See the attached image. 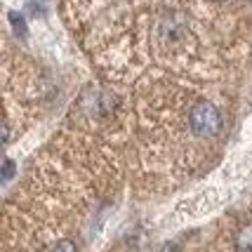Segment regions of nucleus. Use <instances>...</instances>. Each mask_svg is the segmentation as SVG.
Returning a JSON list of instances; mask_svg holds the SVG:
<instances>
[{
    "label": "nucleus",
    "mask_w": 252,
    "mask_h": 252,
    "mask_svg": "<svg viewBox=\"0 0 252 252\" xmlns=\"http://www.w3.org/2000/svg\"><path fill=\"white\" fill-rule=\"evenodd\" d=\"M10 22H12V26L17 29L19 35L26 33V24H24V19H22V14H19V12H10Z\"/></svg>",
    "instance_id": "obj_4"
},
{
    "label": "nucleus",
    "mask_w": 252,
    "mask_h": 252,
    "mask_svg": "<svg viewBox=\"0 0 252 252\" xmlns=\"http://www.w3.org/2000/svg\"><path fill=\"white\" fill-rule=\"evenodd\" d=\"M160 252H175V245H170V243H167V245L160 248Z\"/></svg>",
    "instance_id": "obj_7"
},
{
    "label": "nucleus",
    "mask_w": 252,
    "mask_h": 252,
    "mask_svg": "<svg viewBox=\"0 0 252 252\" xmlns=\"http://www.w3.org/2000/svg\"><path fill=\"white\" fill-rule=\"evenodd\" d=\"M7 139H10V127L5 123H0V149L7 144Z\"/></svg>",
    "instance_id": "obj_6"
},
{
    "label": "nucleus",
    "mask_w": 252,
    "mask_h": 252,
    "mask_svg": "<svg viewBox=\"0 0 252 252\" xmlns=\"http://www.w3.org/2000/svg\"><path fill=\"white\" fill-rule=\"evenodd\" d=\"M215 2H226V0H215Z\"/></svg>",
    "instance_id": "obj_8"
},
{
    "label": "nucleus",
    "mask_w": 252,
    "mask_h": 252,
    "mask_svg": "<svg viewBox=\"0 0 252 252\" xmlns=\"http://www.w3.org/2000/svg\"><path fill=\"white\" fill-rule=\"evenodd\" d=\"M221 125L224 121H221L220 109L208 99L196 101L193 109L189 111V130L196 137H217L221 132Z\"/></svg>",
    "instance_id": "obj_1"
},
{
    "label": "nucleus",
    "mask_w": 252,
    "mask_h": 252,
    "mask_svg": "<svg viewBox=\"0 0 252 252\" xmlns=\"http://www.w3.org/2000/svg\"><path fill=\"white\" fill-rule=\"evenodd\" d=\"M236 248H238V252H252V224H245V226L238 231Z\"/></svg>",
    "instance_id": "obj_2"
},
{
    "label": "nucleus",
    "mask_w": 252,
    "mask_h": 252,
    "mask_svg": "<svg viewBox=\"0 0 252 252\" xmlns=\"http://www.w3.org/2000/svg\"><path fill=\"white\" fill-rule=\"evenodd\" d=\"M52 252H78V248H76V243L73 241L64 238V241H59L55 248H52Z\"/></svg>",
    "instance_id": "obj_5"
},
{
    "label": "nucleus",
    "mask_w": 252,
    "mask_h": 252,
    "mask_svg": "<svg viewBox=\"0 0 252 252\" xmlns=\"http://www.w3.org/2000/svg\"><path fill=\"white\" fill-rule=\"evenodd\" d=\"M14 170H17L14 160H5V163L0 165V182H10L12 177H14Z\"/></svg>",
    "instance_id": "obj_3"
}]
</instances>
